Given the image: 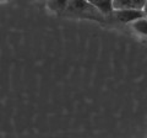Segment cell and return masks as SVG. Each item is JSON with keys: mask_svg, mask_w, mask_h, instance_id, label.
<instances>
[{"mask_svg": "<svg viewBox=\"0 0 147 138\" xmlns=\"http://www.w3.org/2000/svg\"><path fill=\"white\" fill-rule=\"evenodd\" d=\"M113 14L115 15L117 20L125 22V24H131L137 19L146 16L144 10H134V9H125V10H113Z\"/></svg>", "mask_w": 147, "mask_h": 138, "instance_id": "cell-1", "label": "cell"}, {"mask_svg": "<svg viewBox=\"0 0 147 138\" xmlns=\"http://www.w3.org/2000/svg\"><path fill=\"white\" fill-rule=\"evenodd\" d=\"M147 0H113V10H142Z\"/></svg>", "mask_w": 147, "mask_h": 138, "instance_id": "cell-2", "label": "cell"}, {"mask_svg": "<svg viewBox=\"0 0 147 138\" xmlns=\"http://www.w3.org/2000/svg\"><path fill=\"white\" fill-rule=\"evenodd\" d=\"M67 9L75 11H91V10H97L92 4H90L87 0H69Z\"/></svg>", "mask_w": 147, "mask_h": 138, "instance_id": "cell-3", "label": "cell"}, {"mask_svg": "<svg viewBox=\"0 0 147 138\" xmlns=\"http://www.w3.org/2000/svg\"><path fill=\"white\" fill-rule=\"evenodd\" d=\"M87 1L102 14L113 12V0H87Z\"/></svg>", "mask_w": 147, "mask_h": 138, "instance_id": "cell-4", "label": "cell"}, {"mask_svg": "<svg viewBox=\"0 0 147 138\" xmlns=\"http://www.w3.org/2000/svg\"><path fill=\"white\" fill-rule=\"evenodd\" d=\"M131 27L139 33L147 36V16H144L141 19H137L134 22H131Z\"/></svg>", "mask_w": 147, "mask_h": 138, "instance_id": "cell-5", "label": "cell"}, {"mask_svg": "<svg viewBox=\"0 0 147 138\" xmlns=\"http://www.w3.org/2000/svg\"><path fill=\"white\" fill-rule=\"evenodd\" d=\"M69 0H48V6L53 11H60L67 8Z\"/></svg>", "mask_w": 147, "mask_h": 138, "instance_id": "cell-6", "label": "cell"}, {"mask_svg": "<svg viewBox=\"0 0 147 138\" xmlns=\"http://www.w3.org/2000/svg\"><path fill=\"white\" fill-rule=\"evenodd\" d=\"M142 10H144V12H145V15L147 16V1H146V4H145V6H144V9H142Z\"/></svg>", "mask_w": 147, "mask_h": 138, "instance_id": "cell-7", "label": "cell"}, {"mask_svg": "<svg viewBox=\"0 0 147 138\" xmlns=\"http://www.w3.org/2000/svg\"><path fill=\"white\" fill-rule=\"evenodd\" d=\"M0 1H5V0H0Z\"/></svg>", "mask_w": 147, "mask_h": 138, "instance_id": "cell-8", "label": "cell"}]
</instances>
